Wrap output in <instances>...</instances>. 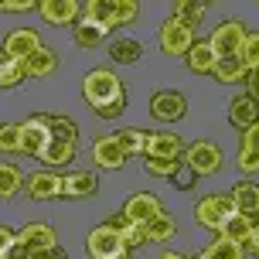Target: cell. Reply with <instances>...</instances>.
Listing matches in <instances>:
<instances>
[{
    "label": "cell",
    "instance_id": "41",
    "mask_svg": "<svg viewBox=\"0 0 259 259\" xmlns=\"http://www.w3.org/2000/svg\"><path fill=\"white\" fill-rule=\"evenodd\" d=\"M31 11H38V4L34 0H17V4H0V14H31Z\"/></svg>",
    "mask_w": 259,
    "mask_h": 259
},
{
    "label": "cell",
    "instance_id": "32",
    "mask_svg": "<svg viewBox=\"0 0 259 259\" xmlns=\"http://www.w3.org/2000/svg\"><path fill=\"white\" fill-rule=\"evenodd\" d=\"M174 232H178V222L164 211L160 219H154L150 225H147V242H170V239H174Z\"/></svg>",
    "mask_w": 259,
    "mask_h": 259
},
{
    "label": "cell",
    "instance_id": "7",
    "mask_svg": "<svg viewBox=\"0 0 259 259\" xmlns=\"http://www.w3.org/2000/svg\"><path fill=\"white\" fill-rule=\"evenodd\" d=\"M246 27H242V21H222L215 31H211V38H208V45H211V52L219 55V58H232V55L242 52V41H246Z\"/></svg>",
    "mask_w": 259,
    "mask_h": 259
},
{
    "label": "cell",
    "instance_id": "14",
    "mask_svg": "<svg viewBox=\"0 0 259 259\" xmlns=\"http://www.w3.org/2000/svg\"><path fill=\"white\" fill-rule=\"evenodd\" d=\"M41 17L55 27H65V24H75L78 17H82V7H78L75 0H41L38 4Z\"/></svg>",
    "mask_w": 259,
    "mask_h": 259
},
{
    "label": "cell",
    "instance_id": "3",
    "mask_svg": "<svg viewBox=\"0 0 259 259\" xmlns=\"http://www.w3.org/2000/svg\"><path fill=\"white\" fill-rule=\"evenodd\" d=\"M157 45H160V52L170 55V58H188V52L194 48V27L178 21V17H167V21L160 24Z\"/></svg>",
    "mask_w": 259,
    "mask_h": 259
},
{
    "label": "cell",
    "instance_id": "26",
    "mask_svg": "<svg viewBox=\"0 0 259 259\" xmlns=\"http://www.w3.org/2000/svg\"><path fill=\"white\" fill-rule=\"evenodd\" d=\"M211 75L219 78V82H229V85H232V82H246L249 68L242 65L239 55H232V58H219V65H215V72H211Z\"/></svg>",
    "mask_w": 259,
    "mask_h": 259
},
{
    "label": "cell",
    "instance_id": "46",
    "mask_svg": "<svg viewBox=\"0 0 259 259\" xmlns=\"http://www.w3.org/2000/svg\"><path fill=\"white\" fill-rule=\"evenodd\" d=\"M14 239H17V235H14L11 229H7V225H0V256H4V252H7V246H11Z\"/></svg>",
    "mask_w": 259,
    "mask_h": 259
},
{
    "label": "cell",
    "instance_id": "8",
    "mask_svg": "<svg viewBox=\"0 0 259 259\" xmlns=\"http://www.w3.org/2000/svg\"><path fill=\"white\" fill-rule=\"evenodd\" d=\"M188 113V99H184V92L178 89H160L150 96V116L160 119V123H178L184 119Z\"/></svg>",
    "mask_w": 259,
    "mask_h": 259
},
{
    "label": "cell",
    "instance_id": "11",
    "mask_svg": "<svg viewBox=\"0 0 259 259\" xmlns=\"http://www.w3.org/2000/svg\"><path fill=\"white\" fill-rule=\"evenodd\" d=\"M24 191L34 201H55V198H62V174H55V170H34L27 178Z\"/></svg>",
    "mask_w": 259,
    "mask_h": 259
},
{
    "label": "cell",
    "instance_id": "43",
    "mask_svg": "<svg viewBox=\"0 0 259 259\" xmlns=\"http://www.w3.org/2000/svg\"><path fill=\"white\" fill-rule=\"evenodd\" d=\"M239 147H249V150H256V154H259V123L242 133V143H239Z\"/></svg>",
    "mask_w": 259,
    "mask_h": 259
},
{
    "label": "cell",
    "instance_id": "45",
    "mask_svg": "<svg viewBox=\"0 0 259 259\" xmlns=\"http://www.w3.org/2000/svg\"><path fill=\"white\" fill-rule=\"evenodd\" d=\"M246 96L259 103V72H249V78H246Z\"/></svg>",
    "mask_w": 259,
    "mask_h": 259
},
{
    "label": "cell",
    "instance_id": "15",
    "mask_svg": "<svg viewBox=\"0 0 259 259\" xmlns=\"http://www.w3.org/2000/svg\"><path fill=\"white\" fill-rule=\"evenodd\" d=\"M17 239L24 242L31 252H48V249L58 246V235H55L52 225H45V222H27L24 229L17 232Z\"/></svg>",
    "mask_w": 259,
    "mask_h": 259
},
{
    "label": "cell",
    "instance_id": "30",
    "mask_svg": "<svg viewBox=\"0 0 259 259\" xmlns=\"http://www.w3.org/2000/svg\"><path fill=\"white\" fill-rule=\"evenodd\" d=\"M72 38H75L78 48H96V45H103V41L109 38V31H103V27H96V24H85V21H78V24L72 27Z\"/></svg>",
    "mask_w": 259,
    "mask_h": 259
},
{
    "label": "cell",
    "instance_id": "33",
    "mask_svg": "<svg viewBox=\"0 0 259 259\" xmlns=\"http://www.w3.org/2000/svg\"><path fill=\"white\" fill-rule=\"evenodd\" d=\"M0 154H21V123H0Z\"/></svg>",
    "mask_w": 259,
    "mask_h": 259
},
{
    "label": "cell",
    "instance_id": "37",
    "mask_svg": "<svg viewBox=\"0 0 259 259\" xmlns=\"http://www.w3.org/2000/svg\"><path fill=\"white\" fill-rule=\"evenodd\" d=\"M147 164H143V170L150 174V178H170L174 170H178V164L181 160H164V157H143Z\"/></svg>",
    "mask_w": 259,
    "mask_h": 259
},
{
    "label": "cell",
    "instance_id": "36",
    "mask_svg": "<svg viewBox=\"0 0 259 259\" xmlns=\"http://www.w3.org/2000/svg\"><path fill=\"white\" fill-rule=\"evenodd\" d=\"M239 58H242V65H246L249 72H259V31H249L246 34Z\"/></svg>",
    "mask_w": 259,
    "mask_h": 259
},
{
    "label": "cell",
    "instance_id": "4",
    "mask_svg": "<svg viewBox=\"0 0 259 259\" xmlns=\"http://www.w3.org/2000/svg\"><path fill=\"white\" fill-rule=\"evenodd\" d=\"M232 215H235L232 194H208V198H201L194 205V222L205 225V229H215V232H222V225L232 219Z\"/></svg>",
    "mask_w": 259,
    "mask_h": 259
},
{
    "label": "cell",
    "instance_id": "44",
    "mask_svg": "<svg viewBox=\"0 0 259 259\" xmlns=\"http://www.w3.org/2000/svg\"><path fill=\"white\" fill-rule=\"evenodd\" d=\"M246 252H252L259 259V215L252 219V235H249V242H246Z\"/></svg>",
    "mask_w": 259,
    "mask_h": 259
},
{
    "label": "cell",
    "instance_id": "13",
    "mask_svg": "<svg viewBox=\"0 0 259 259\" xmlns=\"http://www.w3.org/2000/svg\"><path fill=\"white\" fill-rule=\"evenodd\" d=\"M99 191L96 170H68L62 174V198H92Z\"/></svg>",
    "mask_w": 259,
    "mask_h": 259
},
{
    "label": "cell",
    "instance_id": "24",
    "mask_svg": "<svg viewBox=\"0 0 259 259\" xmlns=\"http://www.w3.org/2000/svg\"><path fill=\"white\" fill-rule=\"evenodd\" d=\"M113 140L119 143V150H123L126 157H137V154L147 157V133H143V130L123 126V130H116V133H113Z\"/></svg>",
    "mask_w": 259,
    "mask_h": 259
},
{
    "label": "cell",
    "instance_id": "6",
    "mask_svg": "<svg viewBox=\"0 0 259 259\" xmlns=\"http://www.w3.org/2000/svg\"><path fill=\"white\" fill-rule=\"evenodd\" d=\"M52 143V116H27L21 123V154L27 157H41L45 147Z\"/></svg>",
    "mask_w": 259,
    "mask_h": 259
},
{
    "label": "cell",
    "instance_id": "29",
    "mask_svg": "<svg viewBox=\"0 0 259 259\" xmlns=\"http://www.w3.org/2000/svg\"><path fill=\"white\" fill-rule=\"evenodd\" d=\"M45 164H52V167H68L72 160H75V143H62V140H52L45 147V154H41Z\"/></svg>",
    "mask_w": 259,
    "mask_h": 259
},
{
    "label": "cell",
    "instance_id": "19",
    "mask_svg": "<svg viewBox=\"0 0 259 259\" xmlns=\"http://www.w3.org/2000/svg\"><path fill=\"white\" fill-rule=\"evenodd\" d=\"M188 68H191L194 75H211L215 72V65H219V55L211 52V45L208 41H194V48L188 52Z\"/></svg>",
    "mask_w": 259,
    "mask_h": 259
},
{
    "label": "cell",
    "instance_id": "28",
    "mask_svg": "<svg viewBox=\"0 0 259 259\" xmlns=\"http://www.w3.org/2000/svg\"><path fill=\"white\" fill-rule=\"evenodd\" d=\"M24 184L27 178L17 164H0V198H14L17 191H24Z\"/></svg>",
    "mask_w": 259,
    "mask_h": 259
},
{
    "label": "cell",
    "instance_id": "20",
    "mask_svg": "<svg viewBox=\"0 0 259 259\" xmlns=\"http://www.w3.org/2000/svg\"><path fill=\"white\" fill-rule=\"evenodd\" d=\"M232 201H235V211L256 219L259 215V184L256 181H239L232 188Z\"/></svg>",
    "mask_w": 259,
    "mask_h": 259
},
{
    "label": "cell",
    "instance_id": "2",
    "mask_svg": "<svg viewBox=\"0 0 259 259\" xmlns=\"http://www.w3.org/2000/svg\"><path fill=\"white\" fill-rule=\"evenodd\" d=\"M85 252H89V259H123V256H133L126 249V242H123V235L106 222V225H96L89 232V239H85Z\"/></svg>",
    "mask_w": 259,
    "mask_h": 259
},
{
    "label": "cell",
    "instance_id": "12",
    "mask_svg": "<svg viewBox=\"0 0 259 259\" xmlns=\"http://www.w3.org/2000/svg\"><path fill=\"white\" fill-rule=\"evenodd\" d=\"M184 143L178 133L170 130H157V133H147V157H164V160H181Z\"/></svg>",
    "mask_w": 259,
    "mask_h": 259
},
{
    "label": "cell",
    "instance_id": "31",
    "mask_svg": "<svg viewBox=\"0 0 259 259\" xmlns=\"http://www.w3.org/2000/svg\"><path fill=\"white\" fill-rule=\"evenodd\" d=\"M198 259H246V249L235 246V242H229V239H222V235H219V239H215V242H211V246H208Z\"/></svg>",
    "mask_w": 259,
    "mask_h": 259
},
{
    "label": "cell",
    "instance_id": "40",
    "mask_svg": "<svg viewBox=\"0 0 259 259\" xmlns=\"http://www.w3.org/2000/svg\"><path fill=\"white\" fill-rule=\"evenodd\" d=\"M239 167L246 174H259V154L249 150V147H239Z\"/></svg>",
    "mask_w": 259,
    "mask_h": 259
},
{
    "label": "cell",
    "instance_id": "39",
    "mask_svg": "<svg viewBox=\"0 0 259 259\" xmlns=\"http://www.w3.org/2000/svg\"><path fill=\"white\" fill-rule=\"evenodd\" d=\"M167 181L174 184L178 191H191V188H194V181H198V174H194V170H191V167H188V164L181 160V164H178V170L170 174Z\"/></svg>",
    "mask_w": 259,
    "mask_h": 259
},
{
    "label": "cell",
    "instance_id": "16",
    "mask_svg": "<svg viewBox=\"0 0 259 259\" xmlns=\"http://www.w3.org/2000/svg\"><path fill=\"white\" fill-rule=\"evenodd\" d=\"M92 164L103 167V170H119L123 164H126V154L119 150V143L113 140V133L92 143Z\"/></svg>",
    "mask_w": 259,
    "mask_h": 259
},
{
    "label": "cell",
    "instance_id": "23",
    "mask_svg": "<svg viewBox=\"0 0 259 259\" xmlns=\"http://www.w3.org/2000/svg\"><path fill=\"white\" fill-rule=\"evenodd\" d=\"M222 239H229V242H235V246H242L246 249V242H249V235H252V219L249 215H242V211H235L232 219L222 225Z\"/></svg>",
    "mask_w": 259,
    "mask_h": 259
},
{
    "label": "cell",
    "instance_id": "38",
    "mask_svg": "<svg viewBox=\"0 0 259 259\" xmlns=\"http://www.w3.org/2000/svg\"><path fill=\"white\" fill-rule=\"evenodd\" d=\"M140 17V4L137 0H116V27H130Z\"/></svg>",
    "mask_w": 259,
    "mask_h": 259
},
{
    "label": "cell",
    "instance_id": "42",
    "mask_svg": "<svg viewBox=\"0 0 259 259\" xmlns=\"http://www.w3.org/2000/svg\"><path fill=\"white\" fill-rule=\"evenodd\" d=\"M0 259H34V252H31V249H27L21 239H14L11 246H7V252H4Z\"/></svg>",
    "mask_w": 259,
    "mask_h": 259
},
{
    "label": "cell",
    "instance_id": "22",
    "mask_svg": "<svg viewBox=\"0 0 259 259\" xmlns=\"http://www.w3.org/2000/svg\"><path fill=\"white\" fill-rule=\"evenodd\" d=\"M109 225L123 235V242H126L130 252H133V249H140V246H147V229H143V225H133L123 211H119V215H113V219H109Z\"/></svg>",
    "mask_w": 259,
    "mask_h": 259
},
{
    "label": "cell",
    "instance_id": "34",
    "mask_svg": "<svg viewBox=\"0 0 259 259\" xmlns=\"http://www.w3.org/2000/svg\"><path fill=\"white\" fill-rule=\"evenodd\" d=\"M52 140L62 143H78V126L68 116H52Z\"/></svg>",
    "mask_w": 259,
    "mask_h": 259
},
{
    "label": "cell",
    "instance_id": "17",
    "mask_svg": "<svg viewBox=\"0 0 259 259\" xmlns=\"http://www.w3.org/2000/svg\"><path fill=\"white\" fill-rule=\"evenodd\" d=\"M82 21L103 27V31H113L116 27V0H89L82 7Z\"/></svg>",
    "mask_w": 259,
    "mask_h": 259
},
{
    "label": "cell",
    "instance_id": "25",
    "mask_svg": "<svg viewBox=\"0 0 259 259\" xmlns=\"http://www.w3.org/2000/svg\"><path fill=\"white\" fill-rule=\"evenodd\" d=\"M140 55H143V45L137 38H113L109 41V58L116 65H133V62H140Z\"/></svg>",
    "mask_w": 259,
    "mask_h": 259
},
{
    "label": "cell",
    "instance_id": "1",
    "mask_svg": "<svg viewBox=\"0 0 259 259\" xmlns=\"http://www.w3.org/2000/svg\"><path fill=\"white\" fill-rule=\"evenodd\" d=\"M82 99L96 109V116L116 119L126 109V85L119 82V75L113 68H92L82 78Z\"/></svg>",
    "mask_w": 259,
    "mask_h": 259
},
{
    "label": "cell",
    "instance_id": "27",
    "mask_svg": "<svg viewBox=\"0 0 259 259\" xmlns=\"http://www.w3.org/2000/svg\"><path fill=\"white\" fill-rule=\"evenodd\" d=\"M24 78H27L24 65H21V62H14L11 55L0 48V89H14V85H21Z\"/></svg>",
    "mask_w": 259,
    "mask_h": 259
},
{
    "label": "cell",
    "instance_id": "35",
    "mask_svg": "<svg viewBox=\"0 0 259 259\" xmlns=\"http://www.w3.org/2000/svg\"><path fill=\"white\" fill-rule=\"evenodd\" d=\"M205 7H208V4H191V0H178V4H174V17H178V21H184V24H191V27H198V21L205 17Z\"/></svg>",
    "mask_w": 259,
    "mask_h": 259
},
{
    "label": "cell",
    "instance_id": "48",
    "mask_svg": "<svg viewBox=\"0 0 259 259\" xmlns=\"http://www.w3.org/2000/svg\"><path fill=\"white\" fill-rule=\"evenodd\" d=\"M157 259H188L181 252H174V249H164V252H157Z\"/></svg>",
    "mask_w": 259,
    "mask_h": 259
},
{
    "label": "cell",
    "instance_id": "21",
    "mask_svg": "<svg viewBox=\"0 0 259 259\" xmlns=\"http://www.w3.org/2000/svg\"><path fill=\"white\" fill-rule=\"evenodd\" d=\"M24 72H27V78H48V75H55V72H58V55H55L52 48H38V52L24 62Z\"/></svg>",
    "mask_w": 259,
    "mask_h": 259
},
{
    "label": "cell",
    "instance_id": "10",
    "mask_svg": "<svg viewBox=\"0 0 259 259\" xmlns=\"http://www.w3.org/2000/svg\"><path fill=\"white\" fill-rule=\"evenodd\" d=\"M38 48H45V45H41L38 31H31V27H14V31H7V38H4V52L21 65L38 52Z\"/></svg>",
    "mask_w": 259,
    "mask_h": 259
},
{
    "label": "cell",
    "instance_id": "47",
    "mask_svg": "<svg viewBox=\"0 0 259 259\" xmlns=\"http://www.w3.org/2000/svg\"><path fill=\"white\" fill-rule=\"evenodd\" d=\"M34 259H68V252H65L62 246H55V249H48V252H34Z\"/></svg>",
    "mask_w": 259,
    "mask_h": 259
},
{
    "label": "cell",
    "instance_id": "9",
    "mask_svg": "<svg viewBox=\"0 0 259 259\" xmlns=\"http://www.w3.org/2000/svg\"><path fill=\"white\" fill-rule=\"evenodd\" d=\"M123 215H126L133 225H143V229H147L154 219L164 215V205H160V198H157V194L143 191V194H133L126 205H123Z\"/></svg>",
    "mask_w": 259,
    "mask_h": 259
},
{
    "label": "cell",
    "instance_id": "5",
    "mask_svg": "<svg viewBox=\"0 0 259 259\" xmlns=\"http://www.w3.org/2000/svg\"><path fill=\"white\" fill-rule=\"evenodd\" d=\"M184 164L198 174V178H211L222 167V147L215 140H198L184 150Z\"/></svg>",
    "mask_w": 259,
    "mask_h": 259
},
{
    "label": "cell",
    "instance_id": "18",
    "mask_svg": "<svg viewBox=\"0 0 259 259\" xmlns=\"http://www.w3.org/2000/svg\"><path fill=\"white\" fill-rule=\"evenodd\" d=\"M229 123L239 130H249L259 123V103L256 99H249L246 92L242 96H235L232 103H229Z\"/></svg>",
    "mask_w": 259,
    "mask_h": 259
}]
</instances>
